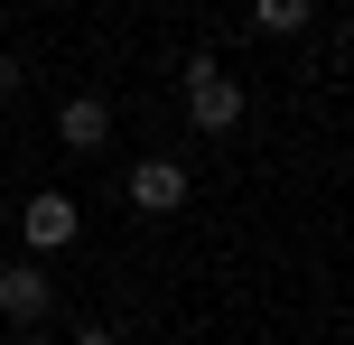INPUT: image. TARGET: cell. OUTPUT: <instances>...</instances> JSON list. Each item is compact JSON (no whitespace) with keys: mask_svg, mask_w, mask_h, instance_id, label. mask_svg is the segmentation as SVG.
<instances>
[{"mask_svg":"<svg viewBox=\"0 0 354 345\" xmlns=\"http://www.w3.org/2000/svg\"><path fill=\"white\" fill-rule=\"evenodd\" d=\"M177 84H187V131H205V140H224V131H243V112H252V103H243V84L224 75V56H214V47H196Z\"/></svg>","mask_w":354,"mask_h":345,"instance_id":"1","label":"cell"},{"mask_svg":"<svg viewBox=\"0 0 354 345\" xmlns=\"http://www.w3.org/2000/svg\"><path fill=\"white\" fill-rule=\"evenodd\" d=\"M75 234H84V205H75L66 187H37V196L19 205V243H28V261H47V252H66Z\"/></svg>","mask_w":354,"mask_h":345,"instance_id":"2","label":"cell"},{"mask_svg":"<svg viewBox=\"0 0 354 345\" xmlns=\"http://www.w3.org/2000/svg\"><path fill=\"white\" fill-rule=\"evenodd\" d=\"M187 187H196V168L168 159V149H149V159H131L122 196H131V215H177V205H187Z\"/></svg>","mask_w":354,"mask_h":345,"instance_id":"3","label":"cell"},{"mask_svg":"<svg viewBox=\"0 0 354 345\" xmlns=\"http://www.w3.org/2000/svg\"><path fill=\"white\" fill-rule=\"evenodd\" d=\"M56 317V280H47V261H0V327H47Z\"/></svg>","mask_w":354,"mask_h":345,"instance_id":"4","label":"cell"},{"mask_svg":"<svg viewBox=\"0 0 354 345\" xmlns=\"http://www.w3.org/2000/svg\"><path fill=\"white\" fill-rule=\"evenodd\" d=\"M56 140H66L75 159L112 149V93H66V103H56Z\"/></svg>","mask_w":354,"mask_h":345,"instance_id":"5","label":"cell"},{"mask_svg":"<svg viewBox=\"0 0 354 345\" xmlns=\"http://www.w3.org/2000/svg\"><path fill=\"white\" fill-rule=\"evenodd\" d=\"M252 28L261 37H299V28H317V0H252Z\"/></svg>","mask_w":354,"mask_h":345,"instance_id":"6","label":"cell"},{"mask_svg":"<svg viewBox=\"0 0 354 345\" xmlns=\"http://www.w3.org/2000/svg\"><path fill=\"white\" fill-rule=\"evenodd\" d=\"M75 345H122V327H103V317H84V327H75Z\"/></svg>","mask_w":354,"mask_h":345,"instance_id":"7","label":"cell"},{"mask_svg":"<svg viewBox=\"0 0 354 345\" xmlns=\"http://www.w3.org/2000/svg\"><path fill=\"white\" fill-rule=\"evenodd\" d=\"M10 93H19V56L0 47V103H10Z\"/></svg>","mask_w":354,"mask_h":345,"instance_id":"8","label":"cell"},{"mask_svg":"<svg viewBox=\"0 0 354 345\" xmlns=\"http://www.w3.org/2000/svg\"><path fill=\"white\" fill-rule=\"evenodd\" d=\"M10 345H56V336H47V327H28V336H10Z\"/></svg>","mask_w":354,"mask_h":345,"instance_id":"9","label":"cell"}]
</instances>
